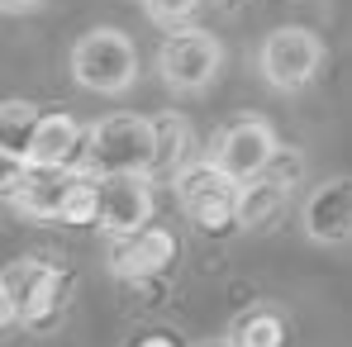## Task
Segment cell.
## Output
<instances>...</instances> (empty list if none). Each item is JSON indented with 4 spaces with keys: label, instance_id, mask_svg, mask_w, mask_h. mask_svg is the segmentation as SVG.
<instances>
[{
    "label": "cell",
    "instance_id": "obj_1",
    "mask_svg": "<svg viewBox=\"0 0 352 347\" xmlns=\"http://www.w3.org/2000/svg\"><path fill=\"white\" fill-rule=\"evenodd\" d=\"M72 76L81 91H96V96H124L133 81H138V48L133 38L115 29V24H100V29H86L72 48Z\"/></svg>",
    "mask_w": 352,
    "mask_h": 347
},
{
    "label": "cell",
    "instance_id": "obj_2",
    "mask_svg": "<svg viewBox=\"0 0 352 347\" xmlns=\"http://www.w3.org/2000/svg\"><path fill=\"white\" fill-rule=\"evenodd\" d=\"M153 167V119L143 115H110L86 133L81 148V176H110V172H143Z\"/></svg>",
    "mask_w": 352,
    "mask_h": 347
},
{
    "label": "cell",
    "instance_id": "obj_3",
    "mask_svg": "<svg viewBox=\"0 0 352 347\" xmlns=\"http://www.w3.org/2000/svg\"><path fill=\"white\" fill-rule=\"evenodd\" d=\"M224 67V48L210 29H172L167 43L157 48V76L172 86L176 96H195L205 91Z\"/></svg>",
    "mask_w": 352,
    "mask_h": 347
},
{
    "label": "cell",
    "instance_id": "obj_4",
    "mask_svg": "<svg viewBox=\"0 0 352 347\" xmlns=\"http://www.w3.org/2000/svg\"><path fill=\"white\" fill-rule=\"evenodd\" d=\"M96 190V229L110 238H129V233L148 229L153 219V176L143 172H110V176H91Z\"/></svg>",
    "mask_w": 352,
    "mask_h": 347
},
{
    "label": "cell",
    "instance_id": "obj_5",
    "mask_svg": "<svg viewBox=\"0 0 352 347\" xmlns=\"http://www.w3.org/2000/svg\"><path fill=\"white\" fill-rule=\"evenodd\" d=\"M172 181H176V200H181V210H186V219H190L195 229L219 233V229H229V224H234V195H238V186L219 172L210 157H190Z\"/></svg>",
    "mask_w": 352,
    "mask_h": 347
},
{
    "label": "cell",
    "instance_id": "obj_6",
    "mask_svg": "<svg viewBox=\"0 0 352 347\" xmlns=\"http://www.w3.org/2000/svg\"><path fill=\"white\" fill-rule=\"evenodd\" d=\"M257 67H262L272 91H305L324 67V38L314 29H300V24L272 29L267 43H262Z\"/></svg>",
    "mask_w": 352,
    "mask_h": 347
},
{
    "label": "cell",
    "instance_id": "obj_7",
    "mask_svg": "<svg viewBox=\"0 0 352 347\" xmlns=\"http://www.w3.org/2000/svg\"><path fill=\"white\" fill-rule=\"evenodd\" d=\"M0 286H5L10 304H14V319L24 328H48L62 314V286L67 281H62L58 267H48V262H14L0 276Z\"/></svg>",
    "mask_w": 352,
    "mask_h": 347
},
{
    "label": "cell",
    "instance_id": "obj_8",
    "mask_svg": "<svg viewBox=\"0 0 352 347\" xmlns=\"http://www.w3.org/2000/svg\"><path fill=\"white\" fill-rule=\"evenodd\" d=\"M276 157V133L267 119H234L219 138H214V167L229 176L234 186L252 181V176L267 172V162Z\"/></svg>",
    "mask_w": 352,
    "mask_h": 347
},
{
    "label": "cell",
    "instance_id": "obj_9",
    "mask_svg": "<svg viewBox=\"0 0 352 347\" xmlns=\"http://www.w3.org/2000/svg\"><path fill=\"white\" fill-rule=\"evenodd\" d=\"M300 224L309 233V243L343 247L352 233V181L348 176H333V181L314 186L309 200H305V210H300Z\"/></svg>",
    "mask_w": 352,
    "mask_h": 347
},
{
    "label": "cell",
    "instance_id": "obj_10",
    "mask_svg": "<svg viewBox=\"0 0 352 347\" xmlns=\"http://www.w3.org/2000/svg\"><path fill=\"white\" fill-rule=\"evenodd\" d=\"M81 148H86V128L72 115H38L34 138L24 148V167H38V172H76Z\"/></svg>",
    "mask_w": 352,
    "mask_h": 347
},
{
    "label": "cell",
    "instance_id": "obj_11",
    "mask_svg": "<svg viewBox=\"0 0 352 347\" xmlns=\"http://www.w3.org/2000/svg\"><path fill=\"white\" fill-rule=\"evenodd\" d=\"M176 257V238L167 229H138L129 238H115V252H110V267L124 281H148L157 271H167Z\"/></svg>",
    "mask_w": 352,
    "mask_h": 347
},
{
    "label": "cell",
    "instance_id": "obj_12",
    "mask_svg": "<svg viewBox=\"0 0 352 347\" xmlns=\"http://www.w3.org/2000/svg\"><path fill=\"white\" fill-rule=\"evenodd\" d=\"M286 190H291V181H281L272 167L252 181H243L234 195V224L248 233H267L286 214Z\"/></svg>",
    "mask_w": 352,
    "mask_h": 347
},
{
    "label": "cell",
    "instance_id": "obj_13",
    "mask_svg": "<svg viewBox=\"0 0 352 347\" xmlns=\"http://www.w3.org/2000/svg\"><path fill=\"white\" fill-rule=\"evenodd\" d=\"M76 172H38V167H24L19 186H14V210L29 214V219H58L62 214V195L72 186Z\"/></svg>",
    "mask_w": 352,
    "mask_h": 347
},
{
    "label": "cell",
    "instance_id": "obj_14",
    "mask_svg": "<svg viewBox=\"0 0 352 347\" xmlns=\"http://www.w3.org/2000/svg\"><path fill=\"white\" fill-rule=\"evenodd\" d=\"M195 153H190V128H186V119H153V167L148 176H176L186 162H190Z\"/></svg>",
    "mask_w": 352,
    "mask_h": 347
},
{
    "label": "cell",
    "instance_id": "obj_15",
    "mask_svg": "<svg viewBox=\"0 0 352 347\" xmlns=\"http://www.w3.org/2000/svg\"><path fill=\"white\" fill-rule=\"evenodd\" d=\"M34 124H38V110L29 100H5L0 105V153H10V157L24 162V148L34 138Z\"/></svg>",
    "mask_w": 352,
    "mask_h": 347
},
{
    "label": "cell",
    "instance_id": "obj_16",
    "mask_svg": "<svg viewBox=\"0 0 352 347\" xmlns=\"http://www.w3.org/2000/svg\"><path fill=\"white\" fill-rule=\"evenodd\" d=\"M286 343V324L272 309H252L243 314L234 328V347H281Z\"/></svg>",
    "mask_w": 352,
    "mask_h": 347
},
{
    "label": "cell",
    "instance_id": "obj_17",
    "mask_svg": "<svg viewBox=\"0 0 352 347\" xmlns=\"http://www.w3.org/2000/svg\"><path fill=\"white\" fill-rule=\"evenodd\" d=\"M62 224H72V229H91L96 224V190H91V176H72V186H67V195H62Z\"/></svg>",
    "mask_w": 352,
    "mask_h": 347
},
{
    "label": "cell",
    "instance_id": "obj_18",
    "mask_svg": "<svg viewBox=\"0 0 352 347\" xmlns=\"http://www.w3.org/2000/svg\"><path fill=\"white\" fill-rule=\"evenodd\" d=\"M143 10H148V19L157 24V29H186L190 19H195V10H200V0H143Z\"/></svg>",
    "mask_w": 352,
    "mask_h": 347
},
{
    "label": "cell",
    "instance_id": "obj_19",
    "mask_svg": "<svg viewBox=\"0 0 352 347\" xmlns=\"http://www.w3.org/2000/svg\"><path fill=\"white\" fill-rule=\"evenodd\" d=\"M19 176H24V162H19V157H10V153H0V195H14Z\"/></svg>",
    "mask_w": 352,
    "mask_h": 347
},
{
    "label": "cell",
    "instance_id": "obj_20",
    "mask_svg": "<svg viewBox=\"0 0 352 347\" xmlns=\"http://www.w3.org/2000/svg\"><path fill=\"white\" fill-rule=\"evenodd\" d=\"M43 0H0V10L5 14H29V10H38Z\"/></svg>",
    "mask_w": 352,
    "mask_h": 347
},
{
    "label": "cell",
    "instance_id": "obj_21",
    "mask_svg": "<svg viewBox=\"0 0 352 347\" xmlns=\"http://www.w3.org/2000/svg\"><path fill=\"white\" fill-rule=\"evenodd\" d=\"M14 324V304H10V295H5V286H0V333Z\"/></svg>",
    "mask_w": 352,
    "mask_h": 347
},
{
    "label": "cell",
    "instance_id": "obj_22",
    "mask_svg": "<svg viewBox=\"0 0 352 347\" xmlns=\"http://www.w3.org/2000/svg\"><path fill=\"white\" fill-rule=\"evenodd\" d=\"M138 347H176V343H172V338H143Z\"/></svg>",
    "mask_w": 352,
    "mask_h": 347
}]
</instances>
